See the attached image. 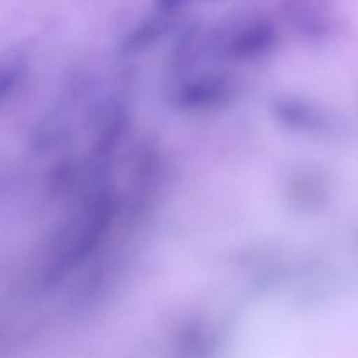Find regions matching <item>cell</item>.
<instances>
[{"mask_svg": "<svg viewBox=\"0 0 358 358\" xmlns=\"http://www.w3.org/2000/svg\"><path fill=\"white\" fill-rule=\"evenodd\" d=\"M164 31V25L158 20L145 21L143 25L137 27L124 41V48L129 50H137L154 42Z\"/></svg>", "mask_w": 358, "mask_h": 358, "instance_id": "3", "label": "cell"}, {"mask_svg": "<svg viewBox=\"0 0 358 358\" xmlns=\"http://www.w3.org/2000/svg\"><path fill=\"white\" fill-rule=\"evenodd\" d=\"M235 94L234 83L224 76H206L193 78L178 88L175 101L179 108L187 110L214 109L229 99Z\"/></svg>", "mask_w": 358, "mask_h": 358, "instance_id": "1", "label": "cell"}, {"mask_svg": "<svg viewBox=\"0 0 358 358\" xmlns=\"http://www.w3.org/2000/svg\"><path fill=\"white\" fill-rule=\"evenodd\" d=\"M277 34L271 24L253 21L235 29L225 43V53L238 60H252L271 52Z\"/></svg>", "mask_w": 358, "mask_h": 358, "instance_id": "2", "label": "cell"}, {"mask_svg": "<svg viewBox=\"0 0 358 358\" xmlns=\"http://www.w3.org/2000/svg\"><path fill=\"white\" fill-rule=\"evenodd\" d=\"M182 1L183 0H157V4L162 11H172L176 7H179Z\"/></svg>", "mask_w": 358, "mask_h": 358, "instance_id": "4", "label": "cell"}]
</instances>
